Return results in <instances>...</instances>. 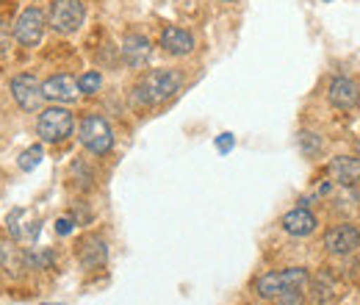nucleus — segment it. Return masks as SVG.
I'll use <instances>...</instances> for the list:
<instances>
[{"label": "nucleus", "instance_id": "f257e3e1", "mask_svg": "<svg viewBox=\"0 0 360 305\" xmlns=\"http://www.w3.org/2000/svg\"><path fill=\"white\" fill-rule=\"evenodd\" d=\"M308 286V269H283V272H269L264 278H258L255 283V292L264 297V300H280L285 294H302Z\"/></svg>", "mask_w": 360, "mask_h": 305}, {"label": "nucleus", "instance_id": "f03ea898", "mask_svg": "<svg viewBox=\"0 0 360 305\" xmlns=\"http://www.w3.org/2000/svg\"><path fill=\"white\" fill-rule=\"evenodd\" d=\"M183 78L178 70H153L139 87H136V100L144 106H158L164 100H169L180 89Z\"/></svg>", "mask_w": 360, "mask_h": 305}, {"label": "nucleus", "instance_id": "7ed1b4c3", "mask_svg": "<svg viewBox=\"0 0 360 305\" xmlns=\"http://www.w3.org/2000/svg\"><path fill=\"white\" fill-rule=\"evenodd\" d=\"M81 144L94 153V156H105V153H111V147H114V133H111V125L100 117V114H89V117H84L81 120Z\"/></svg>", "mask_w": 360, "mask_h": 305}, {"label": "nucleus", "instance_id": "20e7f679", "mask_svg": "<svg viewBox=\"0 0 360 305\" xmlns=\"http://www.w3.org/2000/svg\"><path fill=\"white\" fill-rule=\"evenodd\" d=\"M86 8L84 0H56L50 8V25L58 34H75L84 25Z\"/></svg>", "mask_w": 360, "mask_h": 305}, {"label": "nucleus", "instance_id": "39448f33", "mask_svg": "<svg viewBox=\"0 0 360 305\" xmlns=\"http://www.w3.org/2000/svg\"><path fill=\"white\" fill-rule=\"evenodd\" d=\"M75 128V123H72V114L67 111V108H61V106H53V108H45L42 114H39V125H37V131L39 136L45 139V142H64L70 133Z\"/></svg>", "mask_w": 360, "mask_h": 305}, {"label": "nucleus", "instance_id": "423d86ee", "mask_svg": "<svg viewBox=\"0 0 360 305\" xmlns=\"http://www.w3.org/2000/svg\"><path fill=\"white\" fill-rule=\"evenodd\" d=\"M45 14L39 8H25L17 23H14V37L17 42L25 44V47H34V44L42 42V34H45Z\"/></svg>", "mask_w": 360, "mask_h": 305}, {"label": "nucleus", "instance_id": "0eeeda50", "mask_svg": "<svg viewBox=\"0 0 360 305\" xmlns=\"http://www.w3.org/2000/svg\"><path fill=\"white\" fill-rule=\"evenodd\" d=\"M11 94H14L17 106L25 108V111H37L39 103H42V97H45V92L39 87L37 75H31V73H22V75H14L11 78Z\"/></svg>", "mask_w": 360, "mask_h": 305}, {"label": "nucleus", "instance_id": "6e6552de", "mask_svg": "<svg viewBox=\"0 0 360 305\" xmlns=\"http://www.w3.org/2000/svg\"><path fill=\"white\" fill-rule=\"evenodd\" d=\"M324 247H327V253H333V256H349V253H355L360 247V230L355 225H349V222L335 225L333 230H327Z\"/></svg>", "mask_w": 360, "mask_h": 305}, {"label": "nucleus", "instance_id": "1a4fd4ad", "mask_svg": "<svg viewBox=\"0 0 360 305\" xmlns=\"http://www.w3.org/2000/svg\"><path fill=\"white\" fill-rule=\"evenodd\" d=\"M330 103L335 106V108H341V111H349V108H355L360 103V84L358 81H352V78H335L333 84H330Z\"/></svg>", "mask_w": 360, "mask_h": 305}, {"label": "nucleus", "instance_id": "9d476101", "mask_svg": "<svg viewBox=\"0 0 360 305\" xmlns=\"http://www.w3.org/2000/svg\"><path fill=\"white\" fill-rule=\"evenodd\" d=\"M42 92H45L47 100H58V103H72L78 97V81L72 75H53L42 84Z\"/></svg>", "mask_w": 360, "mask_h": 305}, {"label": "nucleus", "instance_id": "9b49d317", "mask_svg": "<svg viewBox=\"0 0 360 305\" xmlns=\"http://www.w3.org/2000/svg\"><path fill=\"white\" fill-rule=\"evenodd\" d=\"M330 175L341 186H355L360 183V158L355 156H338L330 161Z\"/></svg>", "mask_w": 360, "mask_h": 305}, {"label": "nucleus", "instance_id": "f8f14e48", "mask_svg": "<svg viewBox=\"0 0 360 305\" xmlns=\"http://www.w3.org/2000/svg\"><path fill=\"white\" fill-rule=\"evenodd\" d=\"M161 47L172 56H186L194 50V37L186 31V28H178V25H169L161 31Z\"/></svg>", "mask_w": 360, "mask_h": 305}, {"label": "nucleus", "instance_id": "ddd939ff", "mask_svg": "<svg viewBox=\"0 0 360 305\" xmlns=\"http://www.w3.org/2000/svg\"><path fill=\"white\" fill-rule=\"evenodd\" d=\"M316 217L308 211V208H294V211H288L285 217H283V230L288 233V236H311L316 230Z\"/></svg>", "mask_w": 360, "mask_h": 305}, {"label": "nucleus", "instance_id": "4468645a", "mask_svg": "<svg viewBox=\"0 0 360 305\" xmlns=\"http://www.w3.org/2000/svg\"><path fill=\"white\" fill-rule=\"evenodd\" d=\"M78 259L86 269H97L103 266L108 259V250H105V242L100 236H86L81 244H78Z\"/></svg>", "mask_w": 360, "mask_h": 305}, {"label": "nucleus", "instance_id": "2eb2a0df", "mask_svg": "<svg viewBox=\"0 0 360 305\" xmlns=\"http://www.w3.org/2000/svg\"><path fill=\"white\" fill-rule=\"evenodd\" d=\"M122 56L131 67H141L150 58V39L141 34H128L122 42Z\"/></svg>", "mask_w": 360, "mask_h": 305}, {"label": "nucleus", "instance_id": "dca6fc26", "mask_svg": "<svg viewBox=\"0 0 360 305\" xmlns=\"http://www.w3.org/2000/svg\"><path fill=\"white\" fill-rule=\"evenodd\" d=\"M78 87H81V92H84V94H94L97 89L103 87V75H100L97 70H91V73H84V75L78 78Z\"/></svg>", "mask_w": 360, "mask_h": 305}, {"label": "nucleus", "instance_id": "f3484780", "mask_svg": "<svg viewBox=\"0 0 360 305\" xmlns=\"http://www.w3.org/2000/svg\"><path fill=\"white\" fill-rule=\"evenodd\" d=\"M39 161H42V147H28V150L20 156V170L31 173V170L39 167Z\"/></svg>", "mask_w": 360, "mask_h": 305}, {"label": "nucleus", "instance_id": "a211bd4d", "mask_svg": "<svg viewBox=\"0 0 360 305\" xmlns=\"http://www.w3.org/2000/svg\"><path fill=\"white\" fill-rule=\"evenodd\" d=\"M25 263L31 266V269H42V266H47V263H53V253H39V256H25Z\"/></svg>", "mask_w": 360, "mask_h": 305}, {"label": "nucleus", "instance_id": "6ab92c4d", "mask_svg": "<svg viewBox=\"0 0 360 305\" xmlns=\"http://www.w3.org/2000/svg\"><path fill=\"white\" fill-rule=\"evenodd\" d=\"M236 147V139H233V133H222L219 139H217V150L219 153H230Z\"/></svg>", "mask_w": 360, "mask_h": 305}, {"label": "nucleus", "instance_id": "aec40b11", "mask_svg": "<svg viewBox=\"0 0 360 305\" xmlns=\"http://www.w3.org/2000/svg\"><path fill=\"white\" fill-rule=\"evenodd\" d=\"M277 305H302V294H285L277 300Z\"/></svg>", "mask_w": 360, "mask_h": 305}, {"label": "nucleus", "instance_id": "412c9836", "mask_svg": "<svg viewBox=\"0 0 360 305\" xmlns=\"http://www.w3.org/2000/svg\"><path fill=\"white\" fill-rule=\"evenodd\" d=\"M56 230H58L61 236H67V233L72 230V222H70V219H58V222H56Z\"/></svg>", "mask_w": 360, "mask_h": 305}, {"label": "nucleus", "instance_id": "4be33fe9", "mask_svg": "<svg viewBox=\"0 0 360 305\" xmlns=\"http://www.w3.org/2000/svg\"><path fill=\"white\" fill-rule=\"evenodd\" d=\"M8 42H11V39H8V31H3V28H0V56L8 50Z\"/></svg>", "mask_w": 360, "mask_h": 305}]
</instances>
